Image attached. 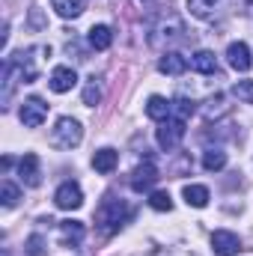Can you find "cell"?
Listing matches in <instances>:
<instances>
[{"mask_svg":"<svg viewBox=\"0 0 253 256\" xmlns=\"http://www.w3.org/2000/svg\"><path fill=\"white\" fill-rule=\"evenodd\" d=\"M131 208L126 206V200H116V196H104L98 212H96V224L104 230V236H114L122 224L128 220Z\"/></svg>","mask_w":253,"mask_h":256,"instance_id":"obj_1","label":"cell"},{"mask_svg":"<svg viewBox=\"0 0 253 256\" xmlns=\"http://www.w3.org/2000/svg\"><path fill=\"white\" fill-rule=\"evenodd\" d=\"M80 140H84V128L78 120H72V116L57 120V126L51 131V143L57 149H74V146H80Z\"/></svg>","mask_w":253,"mask_h":256,"instance_id":"obj_2","label":"cell"},{"mask_svg":"<svg viewBox=\"0 0 253 256\" xmlns=\"http://www.w3.org/2000/svg\"><path fill=\"white\" fill-rule=\"evenodd\" d=\"M185 126H188V120L170 114V116L161 122V128H158V146H161L164 152H173V149L182 143V137H185Z\"/></svg>","mask_w":253,"mask_h":256,"instance_id":"obj_3","label":"cell"},{"mask_svg":"<svg viewBox=\"0 0 253 256\" xmlns=\"http://www.w3.org/2000/svg\"><path fill=\"white\" fill-rule=\"evenodd\" d=\"M155 182H158V167L152 164V158H146V161L131 173V191L146 194V191L155 188Z\"/></svg>","mask_w":253,"mask_h":256,"instance_id":"obj_4","label":"cell"},{"mask_svg":"<svg viewBox=\"0 0 253 256\" xmlns=\"http://www.w3.org/2000/svg\"><path fill=\"white\" fill-rule=\"evenodd\" d=\"M54 202H57V208H63V212H74V208H80L84 206V191H80V185L78 182H63L57 194H54Z\"/></svg>","mask_w":253,"mask_h":256,"instance_id":"obj_5","label":"cell"},{"mask_svg":"<svg viewBox=\"0 0 253 256\" xmlns=\"http://www.w3.org/2000/svg\"><path fill=\"white\" fill-rule=\"evenodd\" d=\"M48 120V104L42 102V98H27L24 104H21V122L27 128H39L42 122Z\"/></svg>","mask_w":253,"mask_h":256,"instance_id":"obj_6","label":"cell"},{"mask_svg":"<svg viewBox=\"0 0 253 256\" xmlns=\"http://www.w3.org/2000/svg\"><path fill=\"white\" fill-rule=\"evenodd\" d=\"M18 176L27 188H39L42 185V170H39V155L36 152H27L18 164Z\"/></svg>","mask_w":253,"mask_h":256,"instance_id":"obj_7","label":"cell"},{"mask_svg":"<svg viewBox=\"0 0 253 256\" xmlns=\"http://www.w3.org/2000/svg\"><path fill=\"white\" fill-rule=\"evenodd\" d=\"M212 250L218 256H236L242 250V238L230 230H218V232H212Z\"/></svg>","mask_w":253,"mask_h":256,"instance_id":"obj_8","label":"cell"},{"mask_svg":"<svg viewBox=\"0 0 253 256\" xmlns=\"http://www.w3.org/2000/svg\"><path fill=\"white\" fill-rule=\"evenodd\" d=\"M74 84H78V72H74L72 66H57V68L51 72V80H48V86H51L54 92H68Z\"/></svg>","mask_w":253,"mask_h":256,"instance_id":"obj_9","label":"cell"},{"mask_svg":"<svg viewBox=\"0 0 253 256\" xmlns=\"http://www.w3.org/2000/svg\"><path fill=\"white\" fill-rule=\"evenodd\" d=\"M188 57H182L179 51H167L161 60H158V72H164V74H173V78H179V74H185L188 72Z\"/></svg>","mask_w":253,"mask_h":256,"instance_id":"obj_10","label":"cell"},{"mask_svg":"<svg viewBox=\"0 0 253 256\" xmlns=\"http://www.w3.org/2000/svg\"><path fill=\"white\" fill-rule=\"evenodd\" d=\"M226 60H230V66H232L236 72H248V68L253 66L250 48H248L244 42H232V45L226 48Z\"/></svg>","mask_w":253,"mask_h":256,"instance_id":"obj_11","label":"cell"},{"mask_svg":"<svg viewBox=\"0 0 253 256\" xmlns=\"http://www.w3.org/2000/svg\"><path fill=\"white\" fill-rule=\"evenodd\" d=\"M116 164H120V152L116 149H110V146H104V149H98L96 155H92V167H96V173H114L116 170Z\"/></svg>","mask_w":253,"mask_h":256,"instance_id":"obj_12","label":"cell"},{"mask_svg":"<svg viewBox=\"0 0 253 256\" xmlns=\"http://www.w3.org/2000/svg\"><path fill=\"white\" fill-rule=\"evenodd\" d=\"M170 114H173V102H167L164 96H152V98L146 102V116H149V120L164 122Z\"/></svg>","mask_w":253,"mask_h":256,"instance_id":"obj_13","label":"cell"},{"mask_svg":"<svg viewBox=\"0 0 253 256\" xmlns=\"http://www.w3.org/2000/svg\"><path fill=\"white\" fill-rule=\"evenodd\" d=\"M190 68L200 72V74H218V72H220V68H218V57H214L212 51H196V54L190 57Z\"/></svg>","mask_w":253,"mask_h":256,"instance_id":"obj_14","label":"cell"},{"mask_svg":"<svg viewBox=\"0 0 253 256\" xmlns=\"http://www.w3.org/2000/svg\"><path fill=\"white\" fill-rule=\"evenodd\" d=\"M60 236H63V244H80L84 242V236H86V230H84V224L80 220H63L60 224Z\"/></svg>","mask_w":253,"mask_h":256,"instance_id":"obj_15","label":"cell"},{"mask_svg":"<svg viewBox=\"0 0 253 256\" xmlns=\"http://www.w3.org/2000/svg\"><path fill=\"white\" fill-rule=\"evenodd\" d=\"M110 42H114V33H110L108 24H96V27L90 30V48H96V51H108Z\"/></svg>","mask_w":253,"mask_h":256,"instance_id":"obj_16","label":"cell"},{"mask_svg":"<svg viewBox=\"0 0 253 256\" xmlns=\"http://www.w3.org/2000/svg\"><path fill=\"white\" fill-rule=\"evenodd\" d=\"M185 202L194 208H206L208 206V188L206 185H185Z\"/></svg>","mask_w":253,"mask_h":256,"instance_id":"obj_17","label":"cell"},{"mask_svg":"<svg viewBox=\"0 0 253 256\" xmlns=\"http://www.w3.org/2000/svg\"><path fill=\"white\" fill-rule=\"evenodd\" d=\"M51 6L57 9L60 18H78L86 6V0H51Z\"/></svg>","mask_w":253,"mask_h":256,"instance_id":"obj_18","label":"cell"},{"mask_svg":"<svg viewBox=\"0 0 253 256\" xmlns=\"http://www.w3.org/2000/svg\"><path fill=\"white\" fill-rule=\"evenodd\" d=\"M202 167H206L208 173L224 170V167H226V152H224V149H206V155H202Z\"/></svg>","mask_w":253,"mask_h":256,"instance_id":"obj_19","label":"cell"},{"mask_svg":"<svg viewBox=\"0 0 253 256\" xmlns=\"http://www.w3.org/2000/svg\"><path fill=\"white\" fill-rule=\"evenodd\" d=\"M188 9L196 18H212L218 9V0H188Z\"/></svg>","mask_w":253,"mask_h":256,"instance_id":"obj_20","label":"cell"},{"mask_svg":"<svg viewBox=\"0 0 253 256\" xmlns=\"http://www.w3.org/2000/svg\"><path fill=\"white\" fill-rule=\"evenodd\" d=\"M98 102H102V86L96 84V78H90L86 86H84V104L86 108H96Z\"/></svg>","mask_w":253,"mask_h":256,"instance_id":"obj_21","label":"cell"},{"mask_svg":"<svg viewBox=\"0 0 253 256\" xmlns=\"http://www.w3.org/2000/svg\"><path fill=\"white\" fill-rule=\"evenodd\" d=\"M0 200H3V206H6V208H12V206L21 200V191H18V185H12V182L6 179V182L0 185Z\"/></svg>","mask_w":253,"mask_h":256,"instance_id":"obj_22","label":"cell"},{"mask_svg":"<svg viewBox=\"0 0 253 256\" xmlns=\"http://www.w3.org/2000/svg\"><path fill=\"white\" fill-rule=\"evenodd\" d=\"M149 206H152L155 212H170V208H173V200H170L167 191H152L149 194Z\"/></svg>","mask_w":253,"mask_h":256,"instance_id":"obj_23","label":"cell"},{"mask_svg":"<svg viewBox=\"0 0 253 256\" xmlns=\"http://www.w3.org/2000/svg\"><path fill=\"white\" fill-rule=\"evenodd\" d=\"M232 96L238 102H244V104H253V80H238L232 86Z\"/></svg>","mask_w":253,"mask_h":256,"instance_id":"obj_24","label":"cell"},{"mask_svg":"<svg viewBox=\"0 0 253 256\" xmlns=\"http://www.w3.org/2000/svg\"><path fill=\"white\" fill-rule=\"evenodd\" d=\"M24 248H27V256H45V254H48V250H45V238H42L39 232H33V236L27 238V244H24Z\"/></svg>","mask_w":253,"mask_h":256,"instance_id":"obj_25","label":"cell"},{"mask_svg":"<svg viewBox=\"0 0 253 256\" xmlns=\"http://www.w3.org/2000/svg\"><path fill=\"white\" fill-rule=\"evenodd\" d=\"M30 21H33V27H42V15H39V9H33V15H30Z\"/></svg>","mask_w":253,"mask_h":256,"instance_id":"obj_26","label":"cell"},{"mask_svg":"<svg viewBox=\"0 0 253 256\" xmlns=\"http://www.w3.org/2000/svg\"><path fill=\"white\" fill-rule=\"evenodd\" d=\"M146 6H155V3H164V0H143Z\"/></svg>","mask_w":253,"mask_h":256,"instance_id":"obj_27","label":"cell"}]
</instances>
